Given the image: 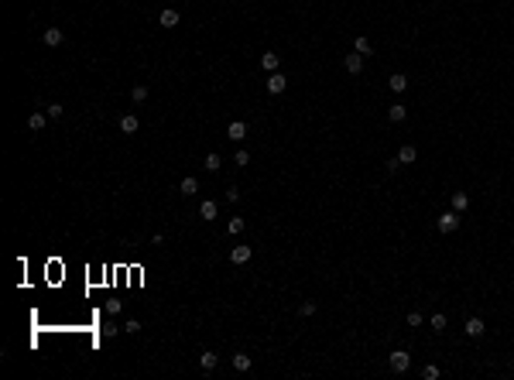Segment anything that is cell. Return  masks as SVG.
Masks as SVG:
<instances>
[{
	"label": "cell",
	"instance_id": "obj_8",
	"mask_svg": "<svg viewBox=\"0 0 514 380\" xmlns=\"http://www.w3.org/2000/svg\"><path fill=\"white\" fill-rule=\"evenodd\" d=\"M158 24H161V28H175V24H178V10L165 7V10L158 14Z\"/></svg>",
	"mask_w": 514,
	"mask_h": 380
},
{
	"label": "cell",
	"instance_id": "obj_30",
	"mask_svg": "<svg viewBox=\"0 0 514 380\" xmlns=\"http://www.w3.org/2000/svg\"><path fill=\"white\" fill-rule=\"evenodd\" d=\"M124 329H127V332H131V336H134V332H141V322H137V318H131V322H127V325H124Z\"/></svg>",
	"mask_w": 514,
	"mask_h": 380
},
{
	"label": "cell",
	"instance_id": "obj_26",
	"mask_svg": "<svg viewBox=\"0 0 514 380\" xmlns=\"http://www.w3.org/2000/svg\"><path fill=\"white\" fill-rule=\"evenodd\" d=\"M422 377H425V380H439V367H436V363H429V367L422 370Z\"/></svg>",
	"mask_w": 514,
	"mask_h": 380
},
{
	"label": "cell",
	"instance_id": "obj_18",
	"mask_svg": "<svg viewBox=\"0 0 514 380\" xmlns=\"http://www.w3.org/2000/svg\"><path fill=\"white\" fill-rule=\"evenodd\" d=\"M199 216H203V220H216V202H213V199L199 202Z\"/></svg>",
	"mask_w": 514,
	"mask_h": 380
},
{
	"label": "cell",
	"instance_id": "obj_16",
	"mask_svg": "<svg viewBox=\"0 0 514 380\" xmlns=\"http://www.w3.org/2000/svg\"><path fill=\"white\" fill-rule=\"evenodd\" d=\"M261 69H264V72H278V55H274V52L261 55Z\"/></svg>",
	"mask_w": 514,
	"mask_h": 380
},
{
	"label": "cell",
	"instance_id": "obj_27",
	"mask_svg": "<svg viewBox=\"0 0 514 380\" xmlns=\"http://www.w3.org/2000/svg\"><path fill=\"white\" fill-rule=\"evenodd\" d=\"M445 329V315H432V332H442Z\"/></svg>",
	"mask_w": 514,
	"mask_h": 380
},
{
	"label": "cell",
	"instance_id": "obj_21",
	"mask_svg": "<svg viewBox=\"0 0 514 380\" xmlns=\"http://www.w3.org/2000/svg\"><path fill=\"white\" fill-rule=\"evenodd\" d=\"M45 120H48V113H31V117H28V127H31V130H41Z\"/></svg>",
	"mask_w": 514,
	"mask_h": 380
},
{
	"label": "cell",
	"instance_id": "obj_7",
	"mask_svg": "<svg viewBox=\"0 0 514 380\" xmlns=\"http://www.w3.org/2000/svg\"><path fill=\"white\" fill-rule=\"evenodd\" d=\"M230 363H233V370H237V374H247V370L254 367V360H250L247 353H233V360H230Z\"/></svg>",
	"mask_w": 514,
	"mask_h": 380
},
{
	"label": "cell",
	"instance_id": "obj_1",
	"mask_svg": "<svg viewBox=\"0 0 514 380\" xmlns=\"http://www.w3.org/2000/svg\"><path fill=\"white\" fill-rule=\"evenodd\" d=\"M387 363H391V370H394V374H405V370L411 367V356H408L405 349H394V353L387 356Z\"/></svg>",
	"mask_w": 514,
	"mask_h": 380
},
{
	"label": "cell",
	"instance_id": "obj_6",
	"mask_svg": "<svg viewBox=\"0 0 514 380\" xmlns=\"http://www.w3.org/2000/svg\"><path fill=\"white\" fill-rule=\"evenodd\" d=\"M463 332H466L470 339H480V336L487 332V325H483V318H477V315H473V318H466V329H463Z\"/></svg>",
	"mask_w": 514,
	"mask_h": 380
},
{
	"label": "cell",
	"instance_id": "obj_5",
	"mask_svg": "<svg viewBox=\"0 0 514 380\" xmlns=\"http://www.w3.org/2000/svg\"><path fill=\"white\" fill-rule=\"evenodd\" d=\"M343 69H346L350 76H360V72H364V55H357V52L346 55V59H343Z\"/></svg>",
	"mask_w": 514,
	"mask_h": 380
},
{
	"label": "cell",
	"instance_id": "obj_3",
	"mask_svg": "<svg viewBox=\"0 0 514 380\" xmlns=\"http://www.w3.org/2000/svg\"><path fill=\"white\" fill-rule=\"evenodd\" d=\"M285 89H288V79L281 76V72H271V76H268V93H271V96H281Z\"/></svg>",
	"mask_w": 514,
	"mask_h": 380
},
{
	"label": "cell",
	"instance_id": "obj_33",
	"mask_svg": "<svg viewBox=\"0 0 514 380\" xmlns=\"http://www.w3.org/2000/svg\"><path fill=\"white\" fill-rule=\"evenodd\" d=\"M100 332H103V336H117V325H113V322H106V325H103Z\"/></svg>",
	"mask_w": 514,
	"mask_h": 380
},
{
	"label": "cell",
	"instance_id": "obj_4",
	"mask_svg": "<svg viewBox=\"0 0 514 380\" xmlns=\"http://www.w3.org/2000/svg\"><path fill=\"white\" fill-rule=\"evenodd\" d=\"M41 41H45L48 48H59V45L66 41V34H62V28H45V34H41Z\"/></svg>",
	"mask_w": 514,
	"mask_h": 380
},
{
	"label": "cell",
	"instance_id": "obj_13",
	"mask_svg": "<svg viewBox=\"0 0 514 380\" xmlns=\"http://www.w3.org/2000/svg\"><path fill=\"white\" fill-rule=\"evenodd\" d=\"M387 86H391V93H405L408 89V79H405V72H394V76L387 79Z\"/></svg>",
	"mask_w": 514,
	"mask_h": 380
},
{
	"label": "cell",
	"instance_id": "obj_28",
	"mask_svg": "<svg viewBox=\"0 0 514 380\" xmlns=\"http://www.w3.org/2000/svg\"><path fill=\"white\" fill-rule=\"evenodd\" d=\"M408 325L418 329V325H422V312H408Z\"/></svg>",
	"mask_w": 514,
	"mask_h": 380
},
{
	"label": "cell",
	"instance_id": "obj_29",
	"mask_svg": "<svg viewBox=\"0 0 514 380\" xmlns=\"http://www.w3.org/2000/svg\"><path fill=\"white\" fill-rule=\"evenodd\" d=\"M247 161H250V154H247V151H237V154H233V164H240V168H243Z\"/></svg>",
	"mask_w": 514,
	"mask_h": 380
},
{
	"label": "cell",
	"instance_id": "obj_32",
	"mask_svg": "<svg viewBox=\"0 0 514 380\" xmlns=\"http://www.w3.org/2000/svg\"><path fill=\"white\" fill-rule=\"evenodd\" d=\"M240 199V189H226V202H237Z\"/></svg>",
	"mask_w": 514,
	"mask_h": 380
},
{
	"label": "cell",
	"instance_id": "obj_10",
	"mask_svg": "<svg viewBox=\"0 0 514 380\" xmlns=\"http://www.w3.org/2000/svg\"><path fill=\"white\" fill-rule=\"evenodd\" d=\"M226 134H230V141H243V137H247V124H243V120H233V124L226 127Z\"/></svg>",
	"mask_w": 514,
	"mask_h": 380
},
{
	"label": "cell",
	"instance_id": "obj_22",
	"mask_svg": "<svg viewBox=\"0 0 514 380\" xmlns=\"http://www.w3.org/2000/svg\"><path fill=\"white\" fill-rule=\"evenodd\" d=\"M387 117H391L394 124H401V120H405V106H401V103H394V106H387Z\"/></svg>",
	"mask_w": 514,
	"mask_h": 380
},
{
	"label": "cell",
	"instance_id": "obj_24",
	"mask_svg": "<svg viewBox=\"0 0 514 380\" xmlns=\"http://www.w3.org/2000/svg\"><path fill=\"white\" fill-rule=\"evenodd\" d=\"M243 226H247V223H243L240 216H233V220L226 223V233H243Z\"/></svg>",
	"mask_w": 514,
	"mask_h": 380
},
{
	"label": "cell",
	"instance_id": "obj_23",
	"mask_svg": "<svg viewBox=\"0 0 514 380\" xmlns=\"http://www.w3.org/2000/svg\"><path fill=\"white\" fill-rule=\"evenodd\" d=\"M131 99H134V103H144L147 99V86H134V89H131Z\"/></svg>",
	"mask_w": 514,
	"mask_h": 380
},
{
	"label": "cell",
	"instance_id": "obj_15",
	"mask_svg": "<svg viewBox=\"0 0 514 380\" xmlns=\"http://www.w3.org/2000/svg\"><path fill=\"white\" fill-rule=\"evenodd\" d=\"M353 52H357V55H364V59H367L370 52H374V45H370V38H364V34H360V38H357V41H353Z\"/></svg>",
	"mask_w": 514,
	"mask_h": 380
},
{
	"label": "cell",
	"instance_id": "obj_14",
	"mask_svg": "<svg viewBox=\"0 0 514 380\" xmlns=\"http://www.w3.org/2000/svg\"><path fill=\"white\" fill-rule=\"evenodd\" d=\"M216 363H220V356H216V353H209V349H206V353H199V367H203V370H216Z\"/></svg>",
	"mask_w": 514,
	"mask_h": 380
},
{
	"label": "cell",
	"instance_id": "obj_19",
	"mask_svg": "<svg viewBox=\"0 0 514 380\" xmlns=\"http://www.w3.org/2000/svg\"><path fill=\"white\" fill-rule=\"evenodd\" d=\"M220 164L223 161H220V154L216 151H209L206 158H203V168H206V171H220Z\"/></svg>",
	"mask_w": 514,
	"mask_h": 380
},
{
	"label": "cell",
	"instance_id": "obj_2",
	"mask_svg": "<svg viewBox=\"0 0 514 380\" xmlns=\"http://www.w3.org/2000/svg\"><path fill=\"white\" fill-rule=\"evenodd\" d=\"M436 226L442 229V233H456L459 229V213L452 209V213H442L439 220H436Z\"/></svg>",
	"mask_w": 514,
	"mask_h": 380
},
{
	"label": "cell",
	"instance_id": "obj_25",
	"mask_svg": "<svg viewBox=\"0 0 514 380\" xmlns=\"http://www.w3.org/2000/svg\"><path fill=\"white\" fill-rule=\"evenodd\" d=\"M45 113L55 120V117H62V113H66V106H62V103H48V110H45Z\"/></svg>",
	"mask_w": 514,
	"mask_h": 380
},
{
	"label": "cell",
	"instance_id": "obj_12",
	"mask_svg": "<svg viewBox=\"0 0 514 380\" xmlns=\"http://www.w3.org/2000/svg\"><path fill=\"white\" fill-rule=\"evenodd\" d=\"M178 192H182V195H196V192H199V178L185 175V178H182V185H178Z\"/></svg>",
	"mask_w": 514,
	"mask_h": 380
},
{
	"label": "cell",
	"instance_id": "obj_11",
	"mask_svg": "<svg viewBox=\"0 0 514 380\" xmlns=\"http://www.w3.org/2000/svg\"><path fill=\"white\" fill-rule=\"evenodd\" d=\"M250 257H254L250 247H233V250H230V260H233V264H247Z\"/></svg>",
	"mask_w": 514,
	"mask_h": 380
},
{
	"label": "cell",
	"instance_id": "obj_20",
	"mask_svg": "<svg viewBox=\"0 0 514 380\" xmlns=\"http://www.w3.org/2000/svg\"><path fill=\"white\" fill-rule=\"evenodd\" d=\"M398 158H401V164H411V161H415V158H418V151H415V148H411V144H405V148H401V151H398Z\"/></svg>",
	"mask_w": 514,
	"mask_h": 380
},
{
	"label": "cell",
	"instance_id": "obj_9",
	"mask_svg": "<svg viewBox=\"0 0 514 380\" xmlns=\"http://www.w3.org/2000/svg\"><path fill=\"white\" fill-rule=\"evenodd\" d=\"M137 127H141V120H137L134 113H124V117H120V130H124V134H137Z\"/></svg>",
	"mask_w": 514,
	"mask_h": 380
},
{
	"label": "cell",
	"instance_id": "obj_31",
	"mask_svg": "<svg viewBox=\"0 0 514 380\" xmlns=\"http://www.w3.org/2000/svg\"><path fill=\"white\" fill-rule=\"evenodd\" d=\"M298 312H302V315H312V312H315V302H302Z\"/></svg>",
	"mask_w": 514,
	"mask_h": 380
},
{
	"label": "cell",
	"instance_id": "obj_17",
	"mask_svg": "<svg viewBox=\"0 0 514 380\" xmlns=\"http://www.w3.org/2000/svg\"><path fill=\"white\" fill-rule=\"evenodd\" d=\"M452 209H456V213H466V209H470L466 192H452Z\"/></svg>",
	"mask_w": 514,
	"mask_h": 380
}]
</instances>
